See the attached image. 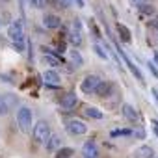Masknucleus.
<instances>
[{
    "mask_svg": "<svg viewBox=\"0 0 158 158\" xmlns=\"http://www.w3.org/2000/svg\"><path fill=\"white\" fill-rule=\"evenodd\" d=\"M32 123H34V112L28 108V106H21L17 110V125L23 132H28L32 128Z\"/></svg>",
    "mask_w": 158,
    "mask_h": 158,
    "instance_id": "1",
    "label": "nucleus"
},
{
    "mask_svg": "<svg viewBox=\"0 0 158 158\" xmlns=\"http://www.w3.org/2000/svg\"><path fill=\"white\" fill-rule=\"evenodd\" d=\"M32 138L37 141V143H45L48 138H50V127L47 121H37L34 125V130H32Z\"/></svg>",
    "mask_w": 158,
    "mask_h": 158,
    "instance_id": "2",
    "label": "nucleus"
},
{
    "mask_svg": "<svg viewBox=\"0 0 158 158\" xmlns=\"http://www.w3.org/2000/svg\"><path fill=\"white\" fill-rule=\"evenodd\" d=\"M115 50H117V54H119V56H121V58L125 60V65H127V67L130 69V73H132V74H134V76L138 78V80H139V82L143 84V82H145V78H143V74H141L139 67H138V65H134V61H132V60H130V58L127 56V52H125V50L121 48V45H117V43H115Z\"/></svg>",
    "mask_w": 158,
    "mask_h": 158,
    "instance_id": "3",
    "label": "nucleus"
},
{
    "mask_svg": "<svg viewBox=\"0 0 158 158\" xmlns=\"http://www.w3.org/2000/svg\"><path fill=\"white\" fill-rule=\"evenodd\" d=\"M99 84H101V78H99L97 74H88L84 80H82V84H80V89H82L86 95H95Z\"/></svg>",
    "mask_w": 158,
    "mask_h": 158,
    "instance_id": "4",
    "label": "nucleus"
},
{
    "mask_svg": "<svg viewBox=\"0 0 158 158\" xmlns=\"http://www.w3.org/2000/svg\"><path fill=\"white\" fill-rule=\"evenodd\" d=\"M8 37L11 39V41H17V39H23V37H26L24 35V24H23V21H13V23H10V26H8Z\"/></svg>",
    "mask_w": 158,
    "mask_h": 158,
    "instance_id": "5",
    "label": "nucleus"
},
{
    "mask_svg": "<svg viewBox=\"0 0 158 158\" xmlns=\"http://www.w3.org/2000/svg\"><path fill=\"white\" fill-rule=\"evenodd\" d=\"M67 132L73 136H84L88 132V125L80 119H71L67 121Z\"/></svg>",
    "mask_w": 158,
    "mask_h": 158,
    "instance_id": "6",
    "label": "nucleus"
},
{
    "mask_svg": "<svg viewBox=\"0 0 158 158\" xmlns=\"http://www.w3.org/2000/svg\"><path fill=\"white\" fill-rule=\"evenodd\" d=\"M69 41L76 47L82 43V24H80V21H73L71 30H69Z\"/></svg>",
    "mask_w": 158,
    "mask_h": 158,
    "instance_id": "7",
    "label": "nucleus"
},
{
    "mask_svg": "<svg viewBox=\"0 0 158 158\" xmlns=\"http://www.w3.org/2000/svg\"><path fill=\"white\" fill-rule=\"evenodd\" d=\"M82 156L84 158H99V147H97V143L95 141H86L84 145H82Z\"/></svg>",
    "mask_w": 158,
    "mask_h": 158,
    "instance_id": "8",
    "label": "nucleus"
},
{
    "mask_svg": "<svg viewBox=\"0 0 158 158\" xmlns=\"http://www.w3.org/2000/svg\"><path fill=\"white\" fill-rule=\"evenodd\" d=\"M121 115H123L127 121H130V123H136V121H138V112H136V108H134L132 104H128V102L121 104Z\"/></svg>",
    "mask_w": 158,
    "mask_h": 158,
    "instance_id": "9",
    "label": "nucleus"
},
{
    "mask_svg": "<svg viewBox=\"0 0 158 158\" xmlns=\"http://www.w3.org/2000/svg\"><path fill=\"white\" fill-rule=\"evenodd\" d=\"M43 26L48 28V30H56V28L61 26V19L58 15H54V13H47L43 17Z\"/></svg>",
    "mask_w": 158,
    "mask_h": 158,
    "instance_id": "10",
    "label": "nucleus"
},
{
    "mask_svg": "<svg viewBox=\"0 0 158 158\" xmlns=\"http://www.w3.org/2000/svg\"><path fill=\"white\" fill-rule=\"evenodd\" d=\"M43 80H45V84H47V86L56 88V86H60L61 78H60V74H58L56 71H45V73H43Z\"/></svg>",
    "mask_w": 158,
    "mask_h": 158,
    "instance_id": "11",
    "label": "nucleus"
},
{
    "mask_svg": "<svg viewBox=\"0 0 158 158\" xmlns=\"http://www.w3.org/2000/svg\"><path fill=\"white\" fill-rule=\"evenodd\" d=\"M76 104H78L76 93H67L65 97H61V108L63 110H73V108H76Z\"/></svg>",
    "mask_w": 158,
    "mask_h": 158,
    "instance_id": "12",
    "label": "nucleus"
},
{
    "mask_svg": "<svg viewBox=\"0 0 158 158\" xmlns=\"http://www.w3.org/2000/svg\"><path fill=\"white\" fill-rule=\"evenodd\" d=\"M45 147H47V151L56 152V151L61 147V138H60L58 134H50V138L45 141Z\"/></svg>",
    "mask_w": 158,
    "mask_h": 158,
    "instance_id": "13",
    "label": "nucleus"
},
{
    "mask_svg": "<svg viewBox=\"0 0 158 158\" xmlns=\"http://www.w3.org/2000/svg\"><path fill=\"white\" fill-rule=\"evenodd\" d=\"M134 156L136 158H154V149L151 145H141V147L136 149Z\"/></svg>",
    "mask_w": 158,
    "mask_h": 158,
    "instance_id": "14",
    "label": "nucleus"
},
{
    "mask_svg": "<svg viewBox=\"0 0 158 158\" xmlns=\"http://www.w3.org/2000/svg\"><path fill=\"white\" fill-rule=\"evenodd\" d=\"M67 56H69V60H71V63L78 69V67H82L84 65V58H82V54L78 52L76 48H71L69 52H67Z\"/></svg>",
    "mask_w": 158,
    "mask_h": 158,
    "instance_id": "15",
    "label": "nucleus"
},
{
    "mask_svg": "<svg viewBox=\"0 0 158 158\" xmlns=\"http://www.w3.org/2000/svg\"><path fill=\"white\" fill-rule=\"evenodd\" d=\"M43 60H45V63H48L50 67H60V65H61V56H60V54H50V52H45Z\"/></svg>",
    "mask_w": 158,
    "mask_h": 158,
    "instance_id": "16",
    "label": "nucleus"
},
{
    "mask_svg": "<svg viewBox=\"0 0 158 158\" xmlns=\"http://www.w3.org/2000/svg\"><path fill=\"white\" fill-rule=\"evenodd\" d=\"M110 91H112V84H110L108 80H101V84H99L95 95H97V97H108Z\"/></svg>",
    "mask_w": 158,
    "mask_h": 158,
    "instance_id": "17",
    "label": "nucleus"
},
{
    "mask_svg": "<svg viewBox=\"0 0 158 158\" xmlns=\"http://www.w3.org/2000/svg\"><path fill=\"white\" fill-rule=\"evenodd\" d=\"M93 50L97 52V56L101 58V60H106L108 61V48H106V45H101V43H93Z\"/></svg>",
    "mask_w": 158,
    "mask_h": 158,
    "instance_id": "18",
    "label": "nucleus"
},
{
    "mask_svg": "<svg viewBox=\"0 0 158 158\" xmlns=\"http://www.w3.org/2000/svg\"><path fill=\"white\" fill-rule=\"evenodd\" d=\"M84 114H86L88 117H91V119H102V117H104V114H102L99 108H95V106H88V108L84 110Z\"/></svg>",
    "mask_w": 158,
    "mask_h": 158,
    "instance_id": "19",
    "label": "nucleus"
},
{
    "mask_svg": "<svg viewBox=\"0 0 158 158\" xmlns=\"http://www.w3.org/2000/svg\"><path fill=\"white\" fill-rule=\"evenodd\" d=\"M74 154V151L71 147H60L56 152H54V158H71Z\"/></svg>",
    "mask_w": 158,
    "mask_h": 158,
    "instance_id": "20",
    "label": "nucleus"
},
{
    "mask_svg": "<svg viewBox=\"0 0 158 158\" xmlns=\"http://www.w3.org/2000/svg\"><path fill=\"white\" fill-rule=\"evenodd\" d=\"M10 112V104H8V97L0 95V115H6Z\"/></svg>",
    "mask_w": 158,
    "mask_h": 158,
    "instance_id": "21",
    "label": "nucleus"
},
{
    "mask_svg": "<svg viewBox=\"0 0 158 158\" xmlns=\"http://www.w3.org/2000/svg\"><path fill=\"white\" fill-rule=\"evenodd\" d=\"M119 35H121L123 43H130V32H128V28H127V26L119 24Z\"/></svg>",
    "mask_w": 158,
    "mask_h": 158,
    "instance_id": "22",
    "label": "nucleus"
},
{
    "mask_svg": "<svg viewBox=\"0 0 158 158\" xmlns=\"http://www.w3.org/2000/svg\"><path fill=\"white\" fill-rule=\"evenodd\" d=\"M28 2V6L30 8H34V10H45V0H26Z\"/></svg>",
    "mask_w": 158,
    "mask_h": 158,
    "instance_id": "23",
    "label": "nucleus"
},
{
    "mask_svg": "<svg viewBox=\"0 0 158 158\" xmlns=\"http://www.w3.org/2000/svg\"><path fill=\"white\" fill-rule=\"evenodd\" d=\"M139 11L145 13V15H154V8L149 6V4H141V6H139Z\"/></svg>",
    "mask_w": 158,
    "mask_h": 158,
    "instance_id": "24",
    "label": "nucleus"
},
{
    "mask_svg": "<svg viewBox=\"0 0 158 158\" xmlns=\"http://www.w3.org/2000/svg\"><path fill=\"white\" fill-rule=\"evenodd\" d=\"M112 136L115 138V136H132V130H128V128H121V130H114L112 132Z\"/></svg>",
    "mask_w": 158,
    "mask_h": 158,
    "instance_id": "25",
    "label": "nucleus"
},
{
    "mask_svg": "<svg viewBox=\"0 0 158 158\" xmlns=\"http://www.w3.org/2000/svg\"><path fill=\"white\" fill-rule=\"evenodd\" d=\"M134 136H138L139 139H143V138H145V130H143V128H138V130L134 132Z\"/></svg>",
    "mask_w": 158,
    "mask_h": 158,
    "instance_id": "26",
    "label": "nucleus"
},
{
    "mask_svg": "<svg viewBox=\"0 0 158 158\" xmlns=\"http://www.w3.org/2000/svg\"><path fill=\"white\" fill-rule=\"evenodd\" d=\"M147 67H149V71H151V73H152V74H154V76H156V78H158V71H156V67H154V65H152V63H151V61H149V63H147Z\"/></svg>",
    "mask_w": 158,
    "mask_h": 158,
    "instance_id": "27",
    "label": "nucleus"
},
{
    "mask_svg": "<svg viewBox=\"0 0 158 158\" xmlns=\"http://www.w3.org/2000/svg\"><path fill=\"white\" fill-rule=\"evenodd\" d=\"M152 28H158V17H154V19H151V23H149Z\"/></svg>",
    "mask_w": 158,
    "mask_h": 158,
    "instance_id": "28",
    "label": "nucleus"
},
{
    "mask_svg": "<svg viewBox=\"0 0 158 158\" xmlns=\"http://www.w3.org/2000/svg\"><path fill=\"white\" fill-rule=\"evenodd\" d=\"M73 2H74L78 8H84V6H86V2H84V0H73Z\"/></svg>",
    "mask_w": 158,
    "mask_h": 158,
    "instance_id": "29",
    "label": "nucleus"
},
{
    "mask_svg": "<svg viewBox=\"0 0 158 158\" xmlns=\"http://www.w3.org/2000/svg\"><path fill=\"white\" fill-rule=\"evenodd\" d=\"M151 93H152V97H154V101L158 102V89H154V88H152V89H151Z\"/></svg>",
    "mask_w": 158,
    "mask_h": 158,
    "instance_id": "30",
    "label": "nucleus"
},
{
    "mask_svg": "<svg viewBox=\"0 0 158 158\" xmlns=\"http://www.w3.org/2000/svg\"><path fill=\"white\" fill-rule=\"evenodd\" d=\"M152 125H154V134L158 136V121H152Z\"/></svg>",
    "mask_w": 158,
    "mask_h": 158,
    "instance_id": "31",
    "label": "nucleus"
},
{
    "mask_svg": "<svg viewBox=\"0 0 158 158\" xmlns=\"http://www.w3.org/2000/svg\"><path fill=\"white\" fill-rule=\"evenodd\" d=\"M154 61L158 63V52H154Z\"/></svg>",
    "mask_w": 158,
    "mask_h": 158,
    "instance_id": "32",
    "label": "nucleus"
},
{
    "mask_svg": "<svg viewBox=\"0 0 158 158\" xmlns=\"http://www.w3.org/2000/svg\"><path fill=\"white\" fill-rule=\"evenodd\" d=\"M0 24H2V21H0Z\"/></svg>",
    "mask_w": 158,
    "mask_h": 158,
    "instance_id": "33",
    "label": "nucleus"
},
{
    "mask_svg": "<svg viewBox=\"0 0 158 158\" xmlns=\"http://www.w3.org/2000/svg\"><path fill=\"white\" fill-rule=\"evenodd\" d=\"M145 2H149V0H145Z\"/></svg>",
    "mask_w": 158,
    "mask_h": 158,
    "instance_id": "34",
    "label": "nucleus"
},
{
    "mask_svg": "<svg viewBox=\"0 0 158 158\" xmlns=\"http://www.w3.org/2000/svg\"><path fill=\"white\" fill-rule=\"evenodd\" d=\"M4 2H8V0H4Z\"/></svg>",
    "mask_w": 158,
    "mask_h": 158,
    "instance_id": "35",
    "label": "nucleus"
},
{
    "mask_svg": "<svg viewBox=\"0 0 158 158\" xmlns=\"http://www.w3.org/2000/svg\"><path fill=\"white\" fill-rule=\"evenodd\" d=\"M154 158H158V156H154Z\"/></svg>",
    "mask_w": 158,
    "mask_h": 158,
    "instance_id": "36",
    "label": "nucleus"
}]
</instances>
